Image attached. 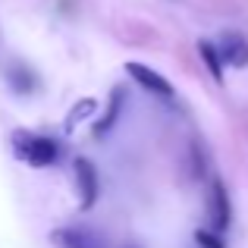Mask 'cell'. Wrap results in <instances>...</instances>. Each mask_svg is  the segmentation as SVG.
<instances>
[{"mask_svg": "<svg viewBox=\"0 0 248 248\" xmlns=\"http://www.w3.org/2000/svg\"><path fill=\"white\" fill-rule=\"evenodd\" d=\"M50 239L60 248H107L104 236H97L94 230H85V226H63V230H54Z\"/></svg>", "mask_w": 248, "mask_h": 248, "instance_id": "5b68a950", "label": "cell"}, {"mask_svg": "<svg viewBox=\"0 0 248 248\" xmlns=\"http://www.w3.org/2000/svg\"><path fill=\"white\" fill-rule=\"evenodd\" d=\"M94 107H97V101H94V97H85V101L76 104V107L69 110V116H66V132H73V129L79 126L85 116H91V113H94Z\"/></svg>", "mask_w": 248, "mask_h": 248, "instance_id": "9c48e42d", "label": "cell"}, {"mask_svg": "<svg viewBox=\"0 0 248 248\" xmlns=\"http://www.w3.org/2000/svg\"><path fill=\"white\" fill-rule=\"evenodd\" d=\"M207 214H211V226L223 232L232 220V207H230V195L226 186L220 179H211V195H207Z\"/></svg>", "mask_w": 248, "mask_h": 248, "instance_id": "3957f363", "label": "cell"}, {"mask_svg": "<svg viewBox=\"0 0 248 248\" xmlns=\"http://www.w3.org/2000/svg\"><path fill=\"white\" fill-rule=\"evenodd\" d=\"M126 73L132 76L135 82L141 85L145 91H151V94H157L160 101H173V85H170L160 73H154L151 66H145V63H126Z\"/></svg>", "mask_w": 248, "mask_h": 248, "instance_id": "7a4b0ae2", "label": "cell"}, {"mask_svg": "<svg viewBox=\"0 0 248 248\" xmlns=\"http://www.w3.org/2000/svg\"><path fill=\"white\" fill-rule=\"evenodd\" d=\"M10 82L16 85V88L22 91V94L35 88V79H31V73H29V69H13V73H10Z\"/></svg>", "mask_w": 248, "mask_h": 248, "instance_id": "8fae6325", "label": "cell"}, {"mask_svg": "<svg viewBox=\"0 0 248 248\" xmlns=\"http://www.w3.org/2000/svg\"><path fill=\"white\" fill-rule=\"evenodd\" d=\"M217 47H220V57H223L226 66H236V69L248 66V41H245V35H239V31H226V35L220 38Z\"/></svg>", "mask_w": 248, "mask_h": 248, "instance_id": "8992f818", "label": "cell"}, {"mask_svg": "<svg viewBox=\"0 0 248 248\" xmlns=\"http://www.w3.org/2000/svg\"><path fill=\"white\" fill-rule=\"evenodd\" d=\"M16 154L25 157L31 167H50L60 154L54 139H38V135H29V132H16Z\"/></svg>", "mask_w": 248, "mask_h": 248, "instance_id": "6da1fadb", "label": "cell"}, {"mask_svg": "<svg viewBox=\"0 0 248 248\" xmlns=\"http://www.w3.org/2000/svg\"><path fill=\"white\" fill-rule=\"evenodd\" d=\"M198 54H201V60H204V66L211 69V76L217 82H223V57H220V47L214 41H198Z\"/></svg>", "mask_w": 248, "mask_h": 248, "instance_id": "52a82bcc", "label": "cell"}, {"mask_svg": "<svg viewBox=\"0 0 248 248\" xmlns=\"http://www.w3.org/2000/svg\"><path fill=\"white\" fill-rule=\"evenodd\" d=\"M126 248H139V245H126Z\"/></svg>", "mask_w": 248, "mask_h": 248, "instance_id": "7c38bea8", "label": "cell"}, {"mask_svg": "<svg viewBox=\"0 0 248 248\" xmlns=\"http://www.w3.org/2000/svg\"><path fill=\"white\" fill-rule=\"evenodd\" d=\"M76 186H79V204L88 211V207H94V201H97V173H94V164H91L88 157H76Z\"/></svg>", "mask_w": 248, "mask_h": 248, "instance_id": "277c9868", "label": "cell"}, {"mask_svg": "<svg viewBox=\"0 0 248 248\" xmlns=\"http://www.w3.org/2000/svg\"><path fill=\"white\" fill-rule=\"evenodd\" d=\"M195 242L201 248H226V242L220 239V230H198L195 232Z\"/></svg>", "mask_w": 248, "mask_h": 248, "instance_id": "30bf717a", "label": "cell"}, {"mask_svg": "<svg viewBox=\"0 0 248 248\" xmlns=\"http://www.w3.org/2000/svg\"><path fill=\"white\" fill-rule=\"evenodd\" d=\"M123 113V88H113V94H110V104H107V113H104V120L94 123V135H104L113 129V123L120 120Z\"/></svg>", "mask_w": 248, "mask_h": 248, "instance_id": "ba28073f", "label": "cell"}]
</instances>
